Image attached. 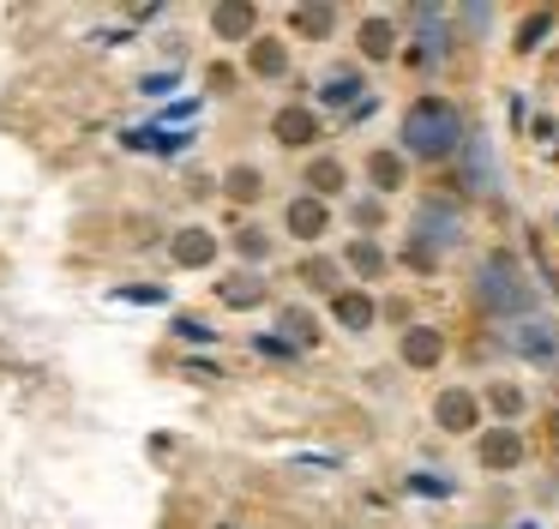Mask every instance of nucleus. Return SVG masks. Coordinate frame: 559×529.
<instances>
[{"mask_svg":"<svg viewBox=\"0 0 559 529\" xmlns=\"http://www.w3.org/2000/svg\"><path fill=\"white\" fill-rule=\"evenodd\" d=\"M391 259H397L409 277H439V271H445V252H433L427 240H415V235H403V247L391 252Z\"/></svg>","mask_w":559,"mask_h":529,"instance_id":"nucleus-30","label":"nucleus"},{"mask_svg":"<svg viewBox=\"0 0 559 529\" xmlns=\"http://www.w3.org/2000/svg\"><path fill=\"white\" fill-rule=\"evenodd\" d=\"M283 24H289V43H331L343 12H337V0H295L283 12Z\"/></svg>","mask_w":559,"mask_h":529,"instance_id":"nucleus-21","label":"nucleus"},{"mask_svg":"<svg viewBox=\"0 0 559 529\" xmlns=\"http://www.w3.org/2000/svg\"><path fill=\"white\" fill-rule=\"evenodd\" d=\"M511 361H530V367H559V325L554 319H518V325H499L493 337Z\"/></svg>","mask_w":559,"mask_h":529,"instance_id":"nucleus-7","label":"nucleus"},{"mask_svg":"<svg viewBox=\"0 0 559 529\" xmlns=\"http://www.w3.org/2000/svg\"><path fill=\"white\" fill-rule=\"evenodd\" d=\"M451 31L487 36V31H493V7H481V0H457V12H451Z\"/></svg>","mask_w":559,"mask_h":529,"instance_id":"nucleus-31","label":"nucleus"},{"mask_svg":"<svg viewBox=\"0 0 559 529\" xmlns=\"http://www.w3.org/2000/svg\"><path fill=\"white\" fill-rule=\"evenodd\" d=\"M241 67L253 84H289L295 79V43L277 31H259L253 43L241 48Z\"/></svg>","mask_w":559,"mask_h":529,"instance_id":"nucleus-11","label":"nucleus"},{"mask_svg":"<svg viewBox=\"0 0 559 529\" xmlns=\"http://www.w3.org/2000/svg\"><path fill=\"white\" fill-rule=\"evenodd\" d=\"M295 283L307 289V295H319V301H331L337 289H349V277H343V264H337V252H301L295 259Z\"/></svg>","mask_w":559,"mask_h":529,"instance_id":"nucleus-26","label":"nucleus"},{"mask_svg":"<svg viewBox=\"0 0 559 529\" xmlns=\"http://www.w3.org/2000/svg\"><path fill=\"white\" fill-rule=\"evenodd\" d=\"M475 391H481V409L499 421V427H523V415H530V391H523L511 373H499V379H481Z\"/></svg>","mask_w":559,"mask_h":529,"instance_id":"nucleus-24","label":"nucleus"},{"mask_svg":"<svg viewBox=\"0 0 559 529\" xmlns=\"http://www.w3.org/2000/svg\"><path fill=\"white\" fill-rule=\"evenodd\" d=\"M457 192H469V199H493L499 192L493 139H487V132H469V144L457 151Z\"/></svg>","mask_w":559,"mask_h":529,"instance_id":"nucleus-16","label":"nucleus"},{"mask_svg":"<svg viewBox=\"0 0 559 529\" xmlns=\"http://www.w3.org/2000/svg\"><path fill=\"white\" fill-rule=\"evenodd\" d=\"M554 7H535V12H523L518 19V36H511V55H542V43L554 36Z\"/></svg>","mask_w":559,"mask_h":529,"instance_id":"nucleus-29","label":"nucleus"},{"mask_svg":"<svg viewBox=\"0 0 559 529\" xmlns=\"http://www.w3.org/2000/svg\"><path fill=\"white\" fill-rule=\"evenodd\" d=\"M205 31L217 36L223 48H247L259 31H265V12H259V0H211Z\"/></svg>","mask_w":559,"mask_h":529,"instance_id":"nucleus-15","label":"nucleus"},{"mask_svg":"<svg viewBox=\"0 0 559 529\" xmlns=\"http://www.w3.org/2000/svg\"><path fill=\"white\" fill-rule=\"evenodd\" d=\"M337 264H343V277H349L355 289H373V283H385V277H391V264H397V259H391V247L379 235H349L337 247Z\"/></svg>","mask_w":559,"mask_h":529,"instance_id":"nucleus-14","label":"nucleus"},{"mask_svg":"<svg viewBox=\"0 0 559 529\" xmlns=\"http://www.w3.org/2000/svg\"><path fill=\"white\" fill-rule=\"evenodd\" d=\"M373 103H379V91L361 79V67H331V72H319V84H313V108L319 115H373Z\"/></svg>","mask_w":559,"mask_h":529,"instance_id":"nucleus-5","label":"nucleus"},{"mask_svg":"<svg viewBox=\"0 0 559 529\" xmlns=\"http://www.w3.org/2000/svg\"><path fill=\"white\" fill-rule=\"evenodd\" d=\"M554 235H559V211H554Z\"/></svg>","mask_w":559,"mask_h":529,"instance_id":"nucleus-32","label":"nucleus"},{"mask_svg":"<svg viewBox=\"0 0 559 529\" xmlns=\"http://www.w3.org/2000/svg\"><path fill=\"white\" fill-rule=\"evenodd\" d=\"M469 301L481 319L493 325H518V319H535V301H542V283L535 271L523 264L518 247H487L469 271Z\"/></svg>","mask_w":559,"mask_h":529,"instance_id":"nucleus-1","label":"nucleus"},{"mask_svg":"<svg viewBox=\"0 0 559 529\" xmlns=\"http://www.w3.org/2000/svg\"><path fill=\"white\" fill-rule=\"evenodd\" d=\"M223 240H229V252H235V264H241V271H271V259H277V228L253 223V216H247V223H235Z\"/></svg>","mask_w":559,"mask_h":529,"instance_id":"nucleus-23","label":"nucleus"},{"mask_svg":"<svg viewBox=\"0 0 559 529\" xmlns=\"http://www.w3.org/2000/svg\"><path fill=\"white\" fill-rule=\"evenodd\" d=\"M343 216H349L355 235H379V228L391 223V204L373 199V192H349V199H343Z\"/></svg>","mask_w":559,"mask_h":529,"instance_id":"nucleus-28","label":"nucleus"},{"mask_svg":"<svg viewBox=\"0 0 559 529\" xmlns=\"http://www.w3.org/2000/svg\"><path fill=\"white\" fill-rule=\"evenodd\" d=\"M469 445H475V463H481L487 475H511V469L530 463V439H523V427H499V421H487Z\"/></svg>","mask_w":559,"mask_h":529,"instance_id":"nucleus-13","label":"nucleus"},{"mask_svg":"<svg viewBox=\"0 0 559 529\" xmlns=\"http://www.w3.org/2000/svg\"><path fill=\"white\" fill-rule=\"evenodd\" d=\"M223 252H229V240H223L211 223H181V228H169V264H175V271H187V277L217 271Z\"/></svg>","mask_w":559,"mask_h":529,"instance_id":"nucleus-9","label":"nucleus"},{"mask_svg":"<svg viewBox=\"0 0 559 529\" xmlns=\"http://www.w3.org/2000/svg\"><path fill=\"white\" fill-rule=\"evenodd\" d=\"M211 295H217L223 313H259L271 301V283H265V271H241V264H235V271H217V289H211Z\"/></svg>","mask_w":559,"mask_h":529,"instance_id":"nucleus-22","label":"nucleus"},{"mask_svg":"<svg viewBox=\"0 0 559 529\" xmlns=\"http://www.w3.org/2000/svg\"><path fill=\"white\" fill-rule=\"evenodd\" d=\"M409 235L427 240L433 252H445V259H451L457 247H469V216H463L457 192H427V199H415Z\"/></svg>","mask_w":559,"mask_h":529,"instance_id":"nucleus-4","label":"nucleus"},{"mask_svg":"<svg viewBox=\"0 0 559 529\" xmlns=\"http://www.w3.org/2000/svg\"><path fill=\"white\" fill-rule=\"evenodd\" d=\"M349 187H355V168L337 151H313L301 163V192H313V199L337 204V199H349Z\"/></svg>","mask_w":559,"mask_h":529,"instance_id":"nucleus-18","label":"nucleus"},{"mask_svg":"<svg viewBox=\"0 0 559 529\" xmlns=\"http://www.w3.org/2000/svg\"><path fill=\"white\" fill-rule=\"evenodd\" d=\"M463 144H469V115L439 91L415 96V103L397 115V151L409 156V163H421V168L457 163Z\"/></svg>","mask_w":559,"mask_h":529,"instance_id":"nucleus-2","label":"nucleus"},{"mask_svg":"<svg viewBox=\"0 0 559 529\" xmlns=\"http://www.w3.org/2000/svg\"><path fill=\"white\" fill-rule=\"evenodd\" d=\"M361 180H367V192H373V199L391 204V192L409 187V156H403L397 144H373V151L361 156Z\"/></svg>","mask_w":559,"mask_h":529,"instance_id":"nucleus-20","label":"nucleus"},{"mask_svg":"<svg viewBox=\"0 0 559 529\" xmlns=\"http://www.w3.org/2000/svg\"><path fill=\"white\" fill-rule=\"evenodd\" d=\"M331 223H337V204L313 199V192H289V199H283V211H277V228L289 240H301L307 252H319V240L331 235Z\"/></svg>","mask_w":559,"mask_h":529,"instance_id":"nucleus-8","label":"nucleus"},{"mask_svg":"<svg viewBox=\"0 0 559 529\" xmlns=\"http://www.w3.org/2000/svg\"><path fill=\"white\" fill-rule=\"evenodd\" d=\"M265 192H271V180H265V168L259 163H229L217 175V199H229L235 211H253V204H265Z\"/></svg>","mask_w":559,"mask_h":529,"instance_id":"nucleus-25","label":"nucleus"},{"mask_svg":"<svg viewBox=\"0 0 559 529\" xmlns=\"http://www.w3.org/2000/svg\"><path fill=\"white\" fill-rule=\"evenodd\" d=\"M277 337H289V349H319L325 343V319L307 301H289V307H277Z\"/></svg>","mask_w":559,"mask_h":529,"instance_id":"nucleus-27","label":"nucleus"},{"mask_svg":"<svg viewBox=\"0 0 559 529\" xmlns=\"http://www.w3.org/2000/svg\"><path fill=\"white\" fill-rule=\"evenodd\" d=\"M349 36H355V55H361L367 67H391V60L403 55V19L397 12H361Z\"/></svg>","mask_w":559,"mask_h":529,"instance_id":"nucleus-12","label":"nucleus"},{"mask_svg":"<svg viewBox=\"0 0 559 529\" xmlns=\"http://www.w3.org/2000/svg\"><path fill=\"white\" fill-rule=\"evenodd\" d=\"M433 427L451 433V439H475L487 427V409H481V391L475 385H439L433 391Z\"/></svg>","mask_w":559,"mask_h":529,"instance_id":"nucleus-10","label":"nucleus"},{"mask_svg":"<svg viewBox=\"0 0 559 529\" xmlns=\"http://www.w3.org/2000/svg\"><path fill=\"white\" fill-rule=\"evenodd\" d=\"M451 48H457V31H451L445 7H409V36H403V67L433 79V72L451 67Z\"/></svg>","mask_w":559,"mask_h":529,"instance_id":"nucleus-3","label":"nucleus"},{"mask_svg":"<svg viewBox=\"0 0 559 529\" xmlns=\"http://www.w3.org/2000/svg\"><path fill=\"white\" fill-rule=\"evenodd\" d=\"M325 319L337 325L343 337H367L379 325V295H373V289H355L349 283V289H337V295L325 301Z\"/></svg>","mask_w":559,"mask_h":529,"instance_id":"nucleus-19","label":"nucleus"},{"mask_svg":"<svg viewBox=\"0 0 559 529\" xmlns=\"http://www.w3.org/2000/svg\"><path fill=\"white\" fill-rule=\"evenodd\" d=\"M271 144H277V151H295V156H313L319 144H325V115H319L313 103H301V96H289V103L271 108Z\"/></svg>","mask_w":559,"mask_h":529,"instance_id":"nucleus-6","label":"nucleus"},{"mask_svg":"<svg viewBox=\"0 0 559 529\" xmlns=\"http://www.w3.org/2000/svg\"><path fill=\"white\" fill-rule=\"evenodd\" d=\"M445 355H451V337L439 331V325L415 319L409 331H397V361L409 373H439V367H445Z\"/></svg>","mask_w":559,"mask_h":529,"instance_id":"nucleus-17","label":"nucleus"}]
</instances>
